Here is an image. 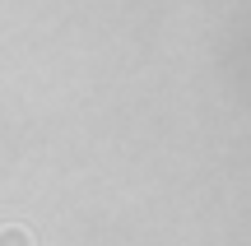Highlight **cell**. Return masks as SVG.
I'll list each match as a JSON object with an SVG mask.
<instances>
[{"mask_svg":"<svg viewBox=\"0 0 251 246\" xmlns=\"http://www.w3.org/2000/svg\"><path fill=\"white\" fill-rule=\"evenodd\" d=\"M0 246H33V232L24 223H5L0 228Z\"/></svg>","mask_w":251,"mask_h":246,"instance_id":"cell-1","label":"cell"}]
</instances>
